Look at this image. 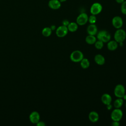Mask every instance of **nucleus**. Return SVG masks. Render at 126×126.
<instances>
[{
	"label": "nucleus",
	"mask_w": 126,
	"mask_h": 126,
	"mask_svg": "<svg viewBox=\"0 0 126 126\" xmlns=\"http://www.w3.org/2000/svg\"><path fill=\"white\" fill-rule=\"evenodd\" d=\"M116 2H117L118 3H119V4H121L125 0H115Z\"/></svg>",
	"instance_id": "29"
},
{
	"label": "nucleus",
	"mask_w": 126,
	"mask_h": 126,
	"mask_svg": "<svg viewBox=\"0 0 126 126\" xmlns=\"http://www.w3.org/2000/svg\"><path fill=\"white\" fill-rule=\"evenodd\" d=\"M114 94L118 98H123L125 94V87L122 84H118L114 89Z\"/></svg>",
	"instance_id": "5"
},
{
	"label": "nucleus",
	"mask_w": 126,
	"mask_h": 126,
	"mask_svg": "<svg viewBox=\"0 0 126 126\" xmlns=\"http://www.w3.org/2000/svg\"><path fill=\"white\" fill-rule=\"evenodd\" d=\"M112 24L115 28L117 29H121L123 25V21L120 16H116L113 18Z\"/></svg>",
	"instance_id": "9"
},
{
	"label": "nucleus",
	"mask_w": 126,
	"mask_h": 126,
	"mask_svg": "<svg viewBox=\"0 0 126 126\" xmlns=\"http://www.w3.org/2000/svg\"><path fill=\"white\" fill-rule=\"evenodd\" d=\"M106 108H107V109L108 110H111L112 109V105L111 104H109L106 105Z\"/></svg>",
	"instance_id": "28"
},
{
	"label": "nucleus",
	"mask_w": 126,
	"mask_h": 126,
	"mask_svg": "<svg viewBox=\"0 0 126 126\" xmlns=\"http://www.w3.org/2000/svg\"><path fill=\"white\" fill-rule=\"evenodd\" d=\"M97 38L98 40L104 42H108L111 39V35L106 30H101L97 33Z\"/></svg>",
	"instance_id": "1"
},
{
	"label": "nucleus",
	"mask_w": 126,
	"mask_h": 126,
	"mask_svg": "<svg viewBox=\"0 0 126 126\" xmlns=\"http://www.w3.org/2000/svg\"><path fill=\"white\" fill-rule=\"evenodd\" d=\"M52 33V30L49 27H45L42 31V34L44 36L48 37Z\"/></svg>",
	"instance_id": "21"
},
{
	"label": "nucleus",
	"mask_w": 126,
	"mask_h": 126,
	"mask_svg": "<svg viewBox=\"0 0 126 126\" xmlns=\"http://www.w3.org/2000/svg\"><path fill=\"white\" fill-rule=\"evenodd\" d=\"M94 46L96 49H101L103 47V42L101 40H98L97 41H96L94 43Z\"/></svg>",
	"instance_id": "22"
},
{
	"label": "nucleus",
	"mask_w": 126,
	"mask_h": 126,
	"mask_svg": "<svg viewBox=\"0 0 126 126\" xmlns=\"http://www.w3.org/2000/svg\"><path fill=\"white\" fill-rule=\"evenodd\" d=\"M83 58V54L79 50H75L73 51L70 55V60L75 63L80 62Z\"/></svg>",
	"instance_id": "3"
},
{
	"label": "nucleus",
	"mask_w": 126,
	"mask_h": 126,
	"mask_svg": "<svg viewBox=\"0 0 126 126\" xmlns=\"http://www.w3.org/2000/svg\"><path fill=\"white\" fill-rule=\"evenodd\" d=\"M89 119L93 123L96 122L99 119V115L95 111H92L89 114Z\"/></svg>",
	"instance_id": "14"
},
{
	"label": "nucleus",
	"mask_w": 126,
	"mask_h": 126,
	"mask_svg": "<svg viewBox=\"0 0 126 126\" xmlns=\"http://www.w3.org/2000/svg\"><path fill=\"white\" fill-rule=\"evenodd\" d=\"M88 21L90 24H95L96 22V17L94 15H91L88 18Z\"/></svg>",
	"instance_id": "23"
},
{
	"label": "nucleus",
	"mask_w": 126,
	"mask_h": 126,
	"mask_svg": "<svg viewBox=\"0 0 126 126\" xmlns=\"http://www.w3.org/2000/svg\"><path fill=\"white\" fill-rule=\"evenodd\" d=\"M80 65L83 68L86 69L90 66V62L87 58H83L80 61Z\"/></svg>",
	"instance_id": "20"
},
{
	"label": "nucleus",
	"mask_w": 126,
	"mask_h": 126,
	"mask_svg": "<svg viewBox=\"0 0 126 126\" xmlns=\"http://www.w3.org/2000/svg\"><path fill=\"white\" fill-rule=\"evenodd\" d=\"M50 28H51V29L52 30H52H54L56 29V26H55V25H52V26H51V27H50Z\"/></svg>",
	"instance_id": "30"
},
{
	"label": "nucleus",
	"mask_w": 126,
	"mask_h": 126,
	"mask_svg": "<svg viewBox=\"0 0 126 126\" xmlns=\"http://www.w3.org/2000/svg\"><path fill=\"white\" fill-rule=\"evenodd\" d=\"M123 116L122 111L120 108H116L113 110L111 114V118L113 121H120Z\"/></svg>",
	"instance_id": "6"
},
{
	"label": "nucleus",
	"mask_w": 126,
	"mask_h": 126,
	"mask_svg": "<svg viewBox=\"0 0 126 126\" xmlns=\"http://www.w3.org/2000/svg\"><path fill=\"white\" fill-rule=\"evenodd\" d=\"M118 43L115 40L109 41L107 45V48L110 51H114L118 48Z\"/></svg>",
	"instance_id": "16"
},
{
	"label": "nucleus",
	"mask_w": 126,
	"mask_h": 126,
	"mask_svg": "<svg viewBox=\"0 0 126 126\" xmlns=\"http://www.w3.org/2000/svg\"><path fill=\"white\" fill-rule=\"evenodd\" d=\"M30 121L33 124H37L40 120V116L37 112H32L30 115Z\"/></svg>",
	"instance_id": "12"
},
{
	"label": "nucleus",
	"mask_w": 126,
	"mask_h": 126,
	"mask_svg": "<svg viewBox=\"0 0 126 126\" xmlns=\"http://www.w3.org/2000/svg\"><path fill=\"white\" fill-rule=\"evenodd\" d=\"M88 15L86 13H80L76 18V23L78 25L83 26L88 22Z\"/></svg>",
	"instance_id": "7"
},
{
	"label": "nucleus",
	"mask_w": 126,
	"mask_h": 126,
	"mask_svg": "<svg viewBox=\"0 0 126 126\" xmlns=\"http://www.w3.org/2000/svg\"><path fill=\"white\" fill-rule=\"evenodd\" d=\"M124 103V99L123 98H118L114 102V106L116 108H120L122 106Z\"/></svg>",
	"instance_id": "19"
},
{
	"label": "nucleus",
	"mask_w": 126,
	"mask_h": 126,
	"mask_svg": "<svg viewBox=\"0 0 126 126\" xmlns=\"http://www.w3.org/2000/svg\"><path fill=\"white\" fill-rule=\"evenodd\" d=\"M102 103L106 105L111 103L112 102V97L108 94H104L101 96V98Z\"/></svg>",
	"instance_id": "13"
},
{
	"label": "nucleus",
	"mask_w": 126,
	"mask_h": 126,
	"mask_svg": "<svg viewBox=\"0 0 126 126\" xmlns=\"http://www.w3.org/2000/svg\"><path fill=\"white\" fill-rule=\"evenodd\" d=\"M68 31V30L66 26L62 25L57 28L56 33L57 36L59 37H63L67 34Z\"/></svg>",
	"instance_id": "8"
},
{
	"label": "nucleus",
	"mask_w": 126,
	"mask_h": 126,
	"mask_svg": "<svg viewBox=\"0 0 126 126\" xmlns=\"http://www.w3.org/2000/svg\"><path fill=\"white\" fill-rule=\"evenodd\" d=\"M48 6L51 9L57 10L61 7V2L59 0H50L48 2Z\"/></svg>",
	"instance_id": "10"
},
{
	"label": "nucleus",
	"mask_w": 126,
	"mask_h": 126,
	"mask_svg": "<svg viewBox=\"0 0 126 126\" xmlns=\"http://www.w3.org/2000/svg\"><path fill=\"white\" fill-rule=\"evenodd\" d=\"M114 37L115 40L118 43L123 42L126 37V32L124 30L119 29L115 32Z\"/></svg>",
	"instance_id": "2"
},
{
	"label": "nucleus",
	"mask_w": 126,
	"mask_h": 126,
	"mask_svg": "<svg viewBox=\"0 0 126 126\" xmlns=\"http://www.w3.org/2000/svg\"><path fill=\"white\" fill-rule=\"evenodd\" d=\"M125 106H126V104H125Z\"/></svg>",
	"instance_id": "33"
},
{
	"label": "nucleus",
	"mask_w": 126,
	"mask_h": 126,
	"mask_svg": "<svg viewBox=\"0 0 126 126\" xmlns=\"http://www.w3.org/2000/svg\"><path fill=\"white\" fill-rule=\"evenodd\" d=\"M62 3V2H65V1H66V0H59Z\"/></svg>",
	"instance_id": "32"
},
{
	"label": "nucleus",
	"mask_w": 126,
	"mask_h": 126,
	"mask_svg": "<svg viewBox=\"0 0 126 126\" xmlns=\"http://www.w3.org/2000/svg\"><path fill=\"white\" fill-rule=\"evenodd\" d=\"M123 99L124 100H126V94H125V95H124V96L123 97Z\"/></svg>",
	"instance_id": "31"
},
{
	"label": "nucleus",
	"mask_w": 126,
	"mask_h": 126,
	"mask_svg": "<svg viewBox=\"0 0 126 126\" xmlns=\"http://www.w3.org/2000/svg\"><path fill=\"white\" fill-rule=\"evenodd\" d=\"M95 62L98 65H103L105 63V58L101 54H97L94 58Z\"/></svg>",
	"instance_id": "15"
},
{
	"label": "nucleus",
	"mask_w": 126,
	"mask_h": 126,
	"mask_svg": "<svg viewBox=\"0 0 126 126\" xmlns=\"http://www.w3.org/2000/svg\"><path fill=\"white\" fill-rule=\"evenodd\" d=\"M68 30L70 32H76L78 28V25L76 22H70L67 26Z\"/></svg>",
	"instance_id": "17"
},
{
	"label": "nucleus",
	"mask_w": 126,
	"mask_h": 126,
	"mask_svg": "<svg viewBox=\"0 0 126 126\" xmlns=\"http://www.w3.org/2000/svg\"><path fill=\"white\" fill-rule=\"evenodd\" d=\"M102 10V6L98 2H94L90 7V13L92 15H96L99 14Z\"/></svg>",
	"instance_id": "4"
},
{
	"label": "nucleus",
	"mask_w": 126,
	"mask_h": 126,
	"mask_svg": "<svg viewBox=\"0 0 126 126\" xmlns=\"http://www.w3.org/2000/svg\"><path fill=\"white\" fill-rule=\"evenodd\" d=\"M37 126H44L45 125V124L43 122H40L39 121L37 124H36Z\"/></svg>",
	"instance_id": "27"
},
{
	"label": "nucleus",
	"mask_w": 126,
	"mask_h": 126,
	"mask_svg": "<svg viewBox=\"0 0 126 126\" xmlns=\"http://www.w3.org/2000/svg\"><path fill=\"white\" fill-rule=\"evenodd\" d=\"M69 21L68 20H66V19H65V20H63L62 22V24L63 25V26H67L68 25V24H69Z\"/></svg>",
	"instance_id": "25"
},
{
	"label": "nucleus",
	"mask_w": 126,
	"mask_h": 126,
	"mask_svg": "<svg viewBox=\"0 0 126 126\" xmlns=\"http://www.w3.org/2000/svg\"><path fill=\"white\" fill-rule=\"evenodd\" d=\"M111 125L113 126H118L120 125V123H119V121H113V122L111 124Z\"/></svg>",
	"instance_id": "26"
},
{
	"label": "nucleus",
	"mask_w": 126,
	"mask_h": 126,
	"mask_svg": "<svg viewBox=\"0 0 126 126\" xmlns=\"http://www.w3.org/2000/svg\"><path fill=\"white\" fill-rule=\"evenodd\" d=\"M96 41V38L94 35H89L86 37V42L89 44H94Z\"/></svg>",
	"instance_id": "18"
},
{
	"label": "nucleus",
	"mask_w": 126,
	"mask_h": 126,
	"mask_svg": "<svg viewBox=\"0 0 126 126\" xmlns=\"http://www.w3.org/2000/svg\"><path fill=\"white\" fill-rule=\"evenodd\" d=\"M87 31L89 35H95L97 33V28L94 24H90L87 28Z\"/></svg>",
	"instance_id": "11"
},
{
	"label": "nucleus",
	"mask_w": 126,
	"mask_h": 126,
	"mask_svg": "<svg viewBox=\"0 0 126 126\" xmlns=\"http://www.w3.org/2000/svg\"><path fill=\"white\" fill-rule=\"evenodd\" d=\"M121 11L122 14L126 15V0H125L122 3H121Z\"/></svg>",
	"instance_id": "24"
}]
</instances>
